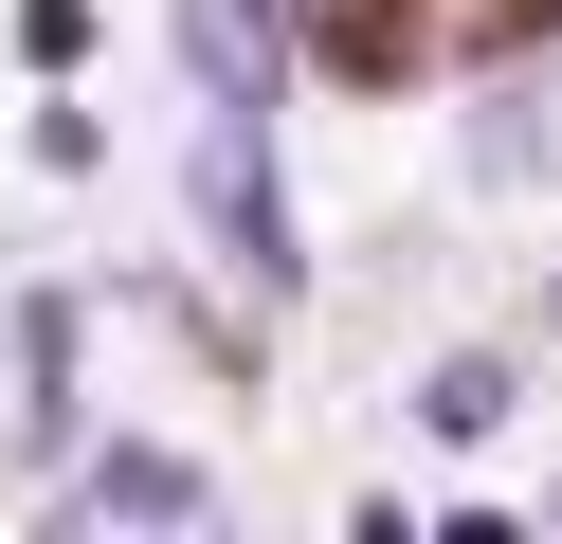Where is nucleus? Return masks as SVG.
I'll return each mask as SVG.
<instances>
[{"mask_svg":"<svg viewBox=\"0 0 562 544\" xmlns=\"http://www.w3.org/2000/svg\"><path fill=\"white\" fill-rule=\"evenodd\" d=\"M200 218H218V254L255 290H291L308 254H291V200H272V164H255V109H218V145H200Z\"/></svg>","mask_w":562,"mask_h":544,"instance_id":"f257e3e1","label":"nucleus"},{"mask_svg":"<svg viewBox=\"0 0 562 544\" xmlns=\"http://www.w3.org/2000/svg\"><path fill=\"white\" fill-rule=\"evenodd\" d=\"M508 418H526V363L508 345H436L417 363V435H436V454H490Z\"/></svg>","mask_w":562,"mask_h":544,"instance_id":"f03ea898","label":"nucleus"},{"mask_svg":"<svg viewBox=\"0 0 562 544\" xmlns=\"http://www.w3.org/2000/svg\"><path fill=\"white\" fill-rule=\"evenodd\" d=\"M182 73H200V109H255L272 127V19L255 0H182Z\"/></svg>","mask_w":562,"mask_h":544,"instance_id":"7ed1b4c3","label":"nucleus"},{"mask_svg":"<svg viewBox=\"0 0 562 544\" xmlns=\"http://www.w3.org/2000/svg\"><path fill=\"white\" fill-rule=\"evenodd\" d=\"M544 164H562V91H490L472 109V181L508 200V181H544Z\"/></svg>","mask_w":562,"mask_h":544,"instance_id":"20e7f679","label":"nucleus"},{"mask_svg":"<svg viewBox=\"0 0 562 544\" xmlns=\"http://www.w3.org/2000/svg\"><path fill=\"white\" fill-rule=\"evenodd\" d=\"M91 508H127V526H218V490H200L182 454H110V471H91Z\"/></svg>","mask_w":562,"mask_h":544,"instance_id":"39448f33","label":"nucleus"}]
</instances>
